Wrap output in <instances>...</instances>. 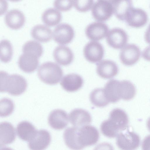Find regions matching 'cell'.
<instances>
[{
    "label": "cell",
    "mask_w": 150,
    "mask_h": 150,
    "mask_svg": "<svg viewBox=\"0 0 150 150\" xmlns=\"http://www.w3.org/2000/svg\"><path fill=\"white\" fill-rule=\"evenodd\" d=\"M27 86L26 80L21 75L17 74L10 75L5 71H0L1 92H7L13 96H18L25 91Z\"/></svg>",
    "instance_id": "cell-1"
},
{
    "label": "cell",
    "mask_w": 150,
    "mask_h": 150,
    "mask_svg": "<svg viewBox=\"0 0 150 150\" xmlns=\"http://www.w3.org/2000/svg\"><path fill=\"white\" fill-rule=\"evenodd\" d=\"M38 75L40 79L44 83L50 85L58 83L63 75L62 69L57 64L52 62H46L39 67Z\"/></svg>",
    "instance_id": "cell-2"
},
{
    "label": "cell",
    "mask_w": 150,
    "mask_h": 150,
    "mask_svg": "<svg viewBox=\"0 0 150 150\" xmlns=\"http://www.w3.org/2000/svg\"><path fill=\"white\" fill-rule=\"evenodd\" d=\"M99 137L98 130L92 126L87 125L77 127L76 138L80 149L95 144Z\"/></svg>",
    "instance_id": "cell-3"
},
{
    "label": "cell",
    "mask_w": 150,
    "mask_h": 150,
    "mask_svg": "<svg viewBox=\"0 0 150 150\" xmlns=\"http://www.w3.org/2000/svg\"><path fill=\"white\" fill-rule=\"evenodd\" d=\"M121 131L117 136L116 144L120 149L134 150L137 148L140 143L139 136L133 132Z\"/></svg>",
    "instance_id": "cell-4"
},
{
    "label": "cell",
    "mask_w": 150,
    "mask_h": 150,
    "mask_svg": "<svg viewBox=\"0 0 150 150\" xmlns=\"http://www.w3.org/2000/svg\"><path fill=\"white\" fill-rule=\"evenodd\" d=\"M91 13L97 21L103 22L110 19L114 14L113 6L107 2L98 0L94 4Z\"/></svg>",
    "instance_id": "cell-5"
},
{
    "label": "cell",
    "mask_w": 150,
    "mask_h": 150,
    "mask_svg": "<svg viewBox=\"0 0 150 150\" xmlns=\"http://www.w3.org/2000/svg\"><path fill=\"white\" fill-rule=\"evenodd\" d=\"M141 52L139 47L133 44H127L121 49L120 59L122 63L128 66L135 64L139 60Z\"/></svg>",
    "instance_id": "cell-6"
},
{
    "label": "cell",
    "mask_w": 150,
    "mask_h": 150,
    "mask_svg": "<svg viewBox=\"0 0 150 150\" xmlns=\"http://www.w3.org/2000/svg\"><path fill=\"white\" fill-rule=\"evenodd\" d=\"M106 37L108 45L116 49H122L127 44L128 40L126 32L119 28H114L109 30Z\"/></svg>",
    "instance_id": "cell-7"
},
{
    "label": "cell",
    "mask_w": 150,
    "mask_h": 150,
    "mask_svg": "<svg viewBox=\"0 0 150 150\" xmlns=\"http://www.w3.org/2000/svg\"><path fill=\"white\" fill-rule=\"evenodd\" d=\"M74 36L73 28L70 25L66 23L58 25L53 32V37L55 41L62 45L70 43Z\"/></svg>",
    "instance_id": "cell-8"
},
{
    "label": "cell",
    "mask_w": 150,
    "mask_h": 150,
    "mask_svg": "<svg viewBox=\"0 0 150 150\" xmlns=\"http://www.w3.org/2000/svg\"><path fill=\"white\" fill-rule=\"evenodd\" d=\"M84 57L88 62L96 63L100 62L104 55V48L101 44L92 41L88 43L83 50Z\"/></svg>",
    "instance_id": "cell-9"
},
{
    "label": "cell",
    "mask_w": 150,
    "mask_h": 150,
    "mask_svg": "<svg viewBox=\"0 0 150 150\" xmlns=\"http://www.w3.org/2000/svg\"><path fill=\"white\" fill-rule=\"evenodd\" d=\"M148 20V15L144 10L132 7L127 13L125 21L129 26L139 28L145 25Z\"/></svg>",
    "instance_id": "cell-10"
},
{
    "label": "cell",
    "mask_w": 150,
    "mask_h": 150,
    "mask_svg": "<svg viewBox=\"0 0 150 150\" xmlns=\"http://www.w3.org/2000/svg\"><path fill=\"white\" fill-rule=\"evenodd\" d=\"M109 31L108 27L106 24L96 21L90 24L86 27L85 34L89 39L98 41L106 37Z\"/></svg>",
    "instance_id": "cell-11"
},
{
    "label": "cell",
    "mask_w": 150,
    "mask_h": 150,
    "mask_svg": "<svg viewBox=\"0 0 150 150\" xmlns=\"http://www.w3.org/2000/svg\"><path fill=\"white\" fill-rule=\"evenodd\" d=\"M96 71L98 74L101 78L110 79L117 75L118 68L114 61L105 59L100 61L97 64Z\"/></svg>",
    "instance_id": "cell-12"
},
{
    "label": "cell",
    "mask_w": 150,
    "mask_h": 150,
    "mask_svg": "<svg viewBox=\"0 0 150 150\" xmlns=\"http://www.w3.org/2000/svg\"><path fill=\"white\" fill-rule=\"evenodd\" d=\"M51 139L50 133L46 130L41 129L37 131L34 137L28 141V147L32 150H43L50 144Z\"/></svg>",
    "instance_id": "cell-13"
},
{
    "label": "cell",
    "mask_w": 150,
    "mask_h": 150,
    "mask_svg": "<svg viewBox=\"0 0 150 150\" xmlns=\"http://www.w3.org/2000/svg\"><path fill=\"white\" fill-rule=\"evenodd\" d=\"M69 118L67 114L61 109H56L52 111L48 118L49 125L56 130L63 129L67 125Z\"/></svg>",
    "instance_id": "cell-14"
},
{
    "label": "cell",
    "mask_w": 150,
    "mask_h": 150,
    "mask_svg": "<svg viewBox=\"0 0 150 150\" xmlns=\"http://www.w3.org/2000/svg\"><path fill=\"white\" fill-rule=\"evenodd\" d=\"M119 131L127 128L129 122L128 116L123 110L118 108L113 110L110 112L108 119Z\"/></svg>",
    "instance_id": "cell-15"
},
{
    "label": "cell",
    "mask_w": 150,
    "mask_h": 150,
    "mask_svg": "<svg viewBox=\"0 0 150 150\" xmlns=\"http://www.w3.org/2000/svg\"><path fill=\"white\" fill-rule=\"evenodd\" d=\"M83 80L79 75L74 73L67 74L62 79L60 84L65 91L69 92L76 91L82 86Z\"/></svg>",
    "instance_id": "cell-16"
},
{
    "label": "cell",
    "mask_w": 150,
    "mask_h": 150,
    "mask_svg": "<svg viewBox=\"0 0 150 150\" xmlns=\"http://www.w3.org/2000/svg\"><path fill=\"white\" fill-rule=\"evenodd\" d=\"M54 59L59 64L66 66L70 64L74 59L72 50L68 47L59 45L56 47L53 52Z\"/></svg>",
    "instance_id": "cell-17"
},
{
    "label": "cell",
    "mask_w": 150,
    "mask_h": 150,
    "mask_svg": "<svg viewBox=\"0 0 150 150\" xmlns=\"http://www.w3.org/2000/svg\"><path fill=\"white\" fill-rule=\"evenodd\" d=\"M69 120L72 125L77 127L88 125L91 122L90 114L81 109H76L72 111L69 114Z\"/></svg>",
    "instance_id": "cell-18"
},
{
    "label": "cell",
    "mask_w": 150,
    "mask_h": 150,
    "mask_svg": "<svg viewBox=\"0 0 150 150\" xmlns=\"http://www.w3.org/2000/svg\"><path fill=\"white\" fill-rule=\"evenodd\" d=\"M39 58L37 56L28 53H23L19 57L18 64L20 69L27 73L34 72L38 67Z\"/></svg>",
    "instance_id": "cell-19"
},
{
    "label": "cell",
    "mask_w": 150,
    "mask_h": 150,
    "mask_svg": "<svg viewBox=\"0 0 150 150\" xmlns=\"http://www.w3.org/2000/svg\"><path fill=\"white\" fill-rule=\"evenodd\" d=\"M7 25L13 30L21 28L24 25L25 18L23 13L17 9L11 10L6 14L5 18Z\"/></svg>",
    "instance_id": "cell-20"
},
{
    "label": "cell",
    "mask_w": 150,
    "mask_h": 150,
    "mask_svg": "<svg viewBox=\"0 0 150 150\" xmlns=\"http://www.w3.org/2000/svg\"><path fill=\"white\" fill-rule=\"evenodd\" d=\"M14 128L10 123L3 122L0 125V146L13 143L16 139Z\"/></svg>",
    "instance_id": "cell-21"
},
{
    "label": "cell",
    "mask_w": 150,
    "mask_h": 150,
    "mask_svg": "<svg viewBox=\"0 0 150 150\" xmlns=\"http://www.w3.org/2000/svg\"><path fill=\"white\" fill-rule=\"evenodd\" d=\"M32 37L37 41L47 42L53 37V32L47 26L38 25L34 26L31 31Z\"/></svg>",
    "instance_id": "cell-22"
},
{
    "label": "cell",
    "mask_w": 150,
    "mask_h": 150,
    "mask_svg": "<svg viewBox=\"0 0 150 150\" xmlns=\"http://www.w3.org/2000/svg\"><path fill=\"white\" fill-rule=\"evenodd\" d=\"M37 130L31 123L26 121L19 123L17 126L16 132L21 139L29 141L35 135Z\"/></svg>",
    "instance_id": "cell-23"
},
{
    "label": "cell",
    "mask_w": 150,
    "mask_h": 150,
    "mask_svg": "<svg viewBox=\"0 0 150 150\" xmlns=\"http://www.w3.org/2000/svg\"><path fill=\"white\" fill-rule=\"evenodd\" d=\"M132 0H118L113 5L114 14L121 21H125L127 14L133 7Z\"/></svg>",
    "instance_id": "cell-24"
},
{
    "label": "cell",
    "mask_w": 150,
    "mask_h": 150,
    "mask_svg": "<svg viewBox=\"0 0 150 150\" xmlns=\"http://www.w3.org/2000/svg\"><path fill=\"white\" fill-rule=\"evenodd\" d=\"M119 81L112 79L109 81L103 88L105 96L110 102L115 103L120 99L119 96L118 85Z\"/></svg>",
    "instance_id": "cell-25"
},
{
    "label": "cell",
    "mask_w": 150,
    "mask_h": 150,
    "mask_svg": "<svg viewBox=\"0 0 150 150\" xmlns=\"http://www.w3.org/2000/svg\"><path fill=\"white\" fill-rule=\"evenodd\" d=\"M119 89L121 99L129 100L133 99L136 93V89L134 84L127 80L119 81Z\"/></svg>",
    "instance_id": "cell-26"
},
{
    "label": "cell",
    "mask_w": 150,
    "mask_h": 150,
    "mask_svg": "<svg viewBox=\"0 0 150 150\" xmlns=\"http://www.w3.org/2000/svg\"><path fill=\"white\" fill-rule=\"evenodd\" d=\"M62 17L59 11L55 8H49L43 13L42 18L46 26L52 27L57 25L60 22Z\"/></svg>",
    "instance_id": "cell-27"
},
{
    "label": "cell",
    "mask_w": 150,
    "mask_h": 150,
    "mask_svg": "<svg viewBox=\"0 0 150 150\" xmlns=\"http://www.w3.org/2000/svg\"><path fill=\"white\" fill-rule=\"evenodd\" d=\"M90 99L91 103L95 106L102 107L107 105L110 102L107 98L103 88H97L91 93Z\"/></svg>",
    "instance_id": "cell-28"
},
{
    "label": "cell",
    "mask_w": 150,
    "mask_h": 150,
    "mask_svg": "<svg viewBox=\"0 0 150 150\" xmlns=\"http://www.w3.org/2000/svg\"><path fill=\"white\" fill-rule=\"evenodd\" d=\"M76 127H69L64 131L63 137L66 145L70 149L79 150L76 138Z\"/></svg>",
    "instance_id": "cell-29"
},
{
    "label": "cell",
    "mask_w": 150,
    "mask_h": 150,
    "mask_svg": "<svg viewBox=\"0 0 150 150\" xmlns=\"http://www.w3.org/2000/svg\"><path fill=\"white\" fill-rule=\"evenodd\" d=\"M13 54L12 45L7 40H2L0 43V59L3 62L7 63L11 59Z\"/></svg>",
    "instance_id": "cell-30"
},
{
    "label": "cell",
    "mask_w": 150,
    "mask_h": 150,
    "mask_svg": "<svg viewBox=\"0 0 150 150\" xmlns=\"http://www.w3.org/2000/svg\"><path fill=\"white\" fill-rule=\"evenodd\" d=\"M23 53L34 54L39 58L42 55L43 50L41 45L38 42L30 40L26 42L22 47Z\"/></svg>",
    "instance_id": "cell-31"
},
{
    "label": "cell",
    "mask_w": 150,
    "mask_h": 150,
    "mask_svg": "<svg viewBox=\"0 0 150 150\" xmlns=\"http://www.w3.org/2000/svg\"><path fill=\"white\" fill-rule=\"evenodd\" d=\"M100 129L102 133L104 135L110 138L117 137L119 132L109 119L102 122L100 125Z\"/></svg>",
    "instance_id": "cell-32"
},
{
    "label": "cell",
    "mask_w": 150,
    "mask_h": 150,
    "mask_svg": "<svg viewBox=\"0 0 150 150\" xmlns=\"http://www.w3.org/2000/svg\"><path fill=\"white\" fill-rule=\"evenodd\" d=\"M14 108L12 101L10 99L4 98L0 102V115L2 117H6L11 114Z\"/></svg>",
    "instance_id": "cell-33"
},
{
    "label": "cell",
    "mask_w": 150,
    "mask_h": 150,
    "mask_svg": "<svg viewBox=\"0 0 150 150\" xmlns=\"http://www.w3.org/2000/svg\"><path fill=\"white\" fill-rule=\"evenodd\" d=\"M74 6L78 11L84 13L91 9L93 0H73Z\"/></svg>",
    "instance_id": "cell-34"
},
{
    "label": "cell",
    "mask_w": 150,
    "mask_h": 150,
    "mask_svg": "<svg viewBox=\"0 0 150 150\" xmlns=\"http://www.w3.org/2000/svg\"><path fill=\"white\" fill-rule=\"evenodd\" d=\"M54 6L60 11H67L74 6L73 0H55Z\"/></svg>",
    "instance_id": "cell-35"
},
{
    "label": "cell",
    "mask_w": 150,
    "mask_h": 150,
    "mask_svg": "<svg viewBox=\"0 0 150 150\" xmlns=\"http://www.w3.org/2000/svg\"><path fill=\"white\" fill-rule=\"evenodd\" d=\"M142 148L144 150H150V135L146 136L143 139L142 144Z\"/></svg>",
    "instance_id": "cell-36"
},
{
    "label": "cell",
    "mask_w": 150,
    "mask_h": 150,
    "mask_svg": "<svg viewBox=\"0 0 150 150\" xmlns=\"http://www.w3.org/2000/svg\"><path fill=\"white\" fill-rule=\"evenodd\" d=\"M8 8V4L6 0H0V14H4Z\"/></svg>",
    "instance_id": "cell-37"
},
{
    "label": "cell",
    "mask_w": 150,
    "mask_h": 150,
    "mask_svg": "<svg viewBox=\"0 0 150 150\" xmlns=\"http://www.w3.org/2000/svg\"><path fill=\"white\" fill-rule=\"evenodd\" d=\"M142 55L145 60L150 61V45L144 49L142 53Z\"/></svg>",
    "instance_id": "cell-38"
},
{
    "label": "cell",
    "mask_w": 150,
    "mask_h": 150,
    "mask_svg": "<svg viewBox=\"0 0 150 150\" xmlns=\"http://www.w3.org/2000/svg\"><path fill=\"white\" fill-rule=\"evenodd\" d=\"M144 39L147 43L150 44V23L145 32Z\"/></svg>",
    "instance_id": "cell-39"
},
{
    "label": "cell",
    "mask_w": 150,
    "mask_h": 150,
    "mask_svg": "<svg viewBox=\"0 0 150 150\" xmlns=\"http://www.w3.org/2000/svg\"><path fill=\"white\" fill-rule=\"evenodd\" d=\"M99 1H102L108 2L112 5L115 4L116 2H117L118 0H98Z\"/></svg>",
    "instance_id": "cell-40"
},
{
    "label": "cell",
    "mask_w": 150,
    "mask_h": 150,
    "mask_svg": "<svg viewBox=\"0 0 150 150\" xmlns=\"http://www.w3.org/2000/svg\"><path fill=\"white\" fill-rule=\"evenodd\" d=\"M146 125L148 129L150 131V117L148 119Z\"/></svg>",
    "instance_id": "cell-41"
},
{
    "label": "cell",
    "mask_w": 150,
    "mask_h": 150,
    "mask_svg": "<svg viewBox=\"0 0 150 150\" xmlns=\"http://www.w3.org/2000/svg\"><path fill=\"white\" fill-rule=\"evenodd\" d=\"M11 1L12 2H17L21 0H9Z\"/></svg>",
    "instance_id": "cell-42"
}]
</instances>
